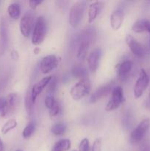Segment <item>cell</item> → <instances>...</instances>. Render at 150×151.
<instances>
[{
  "instance_id": "cell-9",
  "label": "cell",
  "mask_w": 150,
  "mask_h": 151,
  "mask_svg": "<svg viewBox=\"0 0 150 151\" xmlns=\"http://www.w3.org/2000/svg\"><path fill=\"white\" fill-rule=\"evenodd\" d=\"M58 58L54 55L45 56L40 62V69L43 74H48L57 67Z\"/></svg>"
},
{
  "instance_id": "cell-31",
  "label": "cell",
  "mask_w": 150,
  "mask_h": 151,
  "mask_svg": "<svg viewBox=\"0 0 150 151\" xmlns=\"http://www.w3.org/2000/svg\"><path fill=\"white\" fill-rule=\"evenodd\" d=\"M42 2V0H30L29 1V4L32 10H35Z\"/></svg>"
},
{
  "instance_id": "cell-32",
  "label": "cell",
  "mask_w": 150,
  "mask_h": 151,
  "mask_svg": "<svg viewBox=\"0 0 150 151\" xmlns=\"http://www.w3.org/2000/svg\"><path fill=\"white\" fill-rule=\"evenodd\" d=\"M5 106V98L4 97H0V112H2L3 109Z\"/></svg>"
},
{
  "instance_id": "cell-1",
  "label": "cell",
  "mask_w": 150,
  "mask_h": 151,
  "mask_svg": "<svg viewBox=\"0 0 150 151\" xmlns=\"http://www.w3.org/2000/svg\"><path fill=\"white\" fill-rule=\"evenodd\" d=\"M92 89L91 81L88 78L81 79L70 90V94L74 100H79L89 95Z\"/></svg>"
},
{
  "instance_id": "cell-11",
  "label": "cell",
  "mask_w": 150,
  "mask_h": 151,
  "mask_svg": "<svg viewBox=\"0 0 150 151\" xmlns=\"http://www.w3.org/2000/svg\"><path fill=\"white\" fill-rule=\"evenodd\" d=\"M19 101V97L17 94L11 93L9 94L5 98V106L1 112V116H7L11 114L16 109Z\"/></svg>"
},
{
  "instance_id": "cell-6",
  "label": "cell",
  "mask_w": 150,
  "mask_h": 151,
  "mask_svg": "<svg viewBox=\"0 0 150 151\" xmlns=\"http://www.w3.org/2000/svg\"><path fill=\"white\" fill-rule=\"evenodd\" d=\"M124 91L121 86H116L111 92V98L105 107L106 111H112L117 109L124 102Z\"/></svg>"
},
{
  "instance_id": "cell-24",
  "label": "cell",
  "mask_w": 150,
  "mask_h": 151,
  "mask_svg": "<svg viewBox=\"0 0 150 151\" xmlns=\"http://www.w3.org/2000/svg\"><path fill=\"white\" fill-rule=\"evenodd\" d=\"M66 131V125L64 123H57L51 128V131L54 135L61 136Z\"/></svg>"
},
{
  "instance_id": "cell-8",
  "label": "cell",
  "mask_w": 150,
  "mask_h": 151,
  "mask_svg": "<svg viewBox=\"0 0 150 151\" xmlns=\"http://www.w3.org/2000/svg\"><path fill=\"white\" fill-rule=\"evenodd\" d=\"M115 87H116L115 86V81H113L107 83L105 85L101 86V87L97 88V89L91 94L89 100L90 103H96L97 101L100 100L101 99L105 97L106 96H107L110 93L112 92V91H113V89Z\"/></svg>"
},
{
  "instance_id": "cell-28",
  "label": "cell",
  "mask_w": 150,
  "mask_h": 151,
  "mask_svg": "<svg viewBox=\"0 0 150 151\" xmlns=\"http://www.w3.org/2000/svg\"><path fill=\"white\" fill-rule=\"evenodd\" d=\"M89 140L87 138L83 139L79 143V151H89Z\"/></svg>"
},
{
  "instance_id": "cell-30",
  "label": "cell",
  "mask_w": 150,
  "mask_h": 151,
  "mask_svg": "<svg viewBox=\"0 0 150 151\" xmlns=\"http://www.w3.org/2000/svg\"><path fill=\"white\" fill-rule=\"evenodd\" d=\"M101 142L100 139H97L94 142L92 145L91 151H101Z\"/></svg>"
},
{
  "instance_id": "cell-13",
  "label": "cell",
  "mask_w": 150,
  "mask_h": 151,
  "mask_svg": "<svg viewBox=\"0 0 150 151\" xmlns=\"http://www.w3.org/2000/svg\"><path fill=\"white\" fill-rule=\"evenodd\" d=\"M51 79V76L44 77V78L38 81L37 83L32 86L31 89V96H32V100L34 103H35V100L38 98V95L43 91V90L48 86L49 83L50 82Z\"/></svg>"
},
{
  "instance_id": "cell-21",
  "label": "cell",
  "mask_w": 150,
  "mask_h": 151,
  "mask_svg": "<svg viewBox=\"0 0 150 151\" xmlns=\"http://www.w3.org/2000/svg\"><path fill=\"white\" fill-rule=\"evenodd\" d=\"M71 147V142L69 139H64L59 140L55 143L53 148L58 151H67Z\"/></svg>"
},
{
  "instance_id": "cell-10",
  "label": "cell",
  "mask_w": 150,
  "mask_h": 151,
  "mask_svg": "<svg viewBox=\"0 0 150 151\" xmlns=\"http://www.w3.org/2000/svg\"><path fill=\"white\" fill-rule=\"evenodd\" d=\"M126 43L129 47V50L138 58H144L146 55V50L144 48V46L138 43L132 35H126Z\"/></svg>"
},
{
  "instance_id": "cell-19",
  "label": "cell",
  "mask_w": 150,
  "mask_h": 151,
  "mask_svg": "<svg viewBox=\"0 0 150 151\" xmlns=\"http://www.w3.org/2000/svg\"><path fill=\"white\" fill-rule=\"evenodd\" d=\"M71 73L74 78H79L80 80L87 78V75H88V72L85 67L79 64L74 66Z\"/></svg>"
},
{
  "instance_id": "cell-35",
  "label": "cell",
  "mask_w": 150,
  "mask_h": 151,
  "mask_svg": "<svg viewBox=\"0 0 150 151\" xmlns=\"http://www.w3.org/2000/svg\"><path fill=\"white\" fill-rule=\"evenodd\" d=\"M4 150V145H3L2 140L0 138V151H3Z\"/></svg>"
},
{
  "instance_id": "cell-16",
  "label": "cell",
  "mask_w": 150,
  "mask_h": 151,
  "mask_svg": "<svg viewBox=\"0 0 150 151\" xmlns=\"http://www.w3.org/2000/svg\"><path fill=\"white\" fill-rule=\"evenodd\" d=\"M91 43L82 38H79V45H78L76 57L79 60H84L86 58L88 49Z\"/></svg>"
},
{
  "instance_id": "cell-23",
  "label": "cell",
  "mask_w": 150,
  "mask_h": 151,
  "mask_svg": "<svg viewBox=\"0 0 150 151\" xmlns=\"http://www.w3.org/2000/svg\"><path fill=\"white\" fill-rule=\"evenodd\" d=\"M17 121L15 119H9V120H7V122L4 123V125H3L2 128H1V134H4H4H7L9 131L14 129V128L17 126Z\"/></svg>"
},
{
  "instance_id": "cell-38",
  "label": "cell",
  "mask_w": 150,
  "mask_h": 151,
  "mask_svg": "<svg viewBox=\"0 0 150 151\" xmlns=\"http://www.w3.org/2000/svg\"><path fill=\"white\" fill-rule=\"evenodd\" d=\"M149 100H150V91H149Z\"/></svg>"
},
{
  "instance_id": "cell-25",
  "label": "cell",
  "mask_w": 150,
  "mask_h": 151,
  "mask_svg": "<svg viewBox=\"0 0 150 151\" xmlns=\"http://www.w3.org/2000/svg\"><path fill=\"white\" fill-rule=\"evenodd\" d=\"M35 130V125L34 123H29L26 125V127L24 129L23 132H22V137L25 139H29L31 136L32 135V134L34 133Z\"/></svg>"
},
{
  "instance_id": "cell-29",
  "label": "cell",
  "mask_w": 150,
  "mask_h": 151,
  "mask_svg": "<svg viewBox=\"0 0 150 151\" xmlns=\"http://www.w3.org/2000/svg\"><path fill=\"white\" fill-rule=\"evenodd\" d=\"M56 100H54V97L51 95H49L46 97L45 101H44V103H45V106L47 108V109L49 110L51 107L54 105V103H56Z\"/></svg>"
},
{
  "instance_id": "cell-34",
  "label": "cell",
  "mask_w": 150,
  "mask_h": 151,
  "mask_svg": "<svg viewBox=\"0 0 150 151\" xmlns=\"http://www.w3.org/2000/svg\"><path fill=\"white\" fill-rule=\"evenodd\" d=\"M141 151H150V146H144L141 148Z\"/></svg>"
},
{
  "instance_id": "cell-20",
  "label": "cell",
  "mask_w": 150,
  "mask_h": 151,
  "mask_svg": "<svg viewBox=\"0 0 150 151\" xmlns=\"http://www.w3.org/2000/svg\"><path fill=\"white\" fill-rule=\"evenodd\" d=\"M146 23L147 20H146V19L137 21L132 26V30L136 33L146 32Z\"/></svg>"
},
{
  "instance_id": "cell-15",
  "label": "cell",
  "mask_w": 150,
  "mask_h": 151,
  "mask_svg": "<svg viewBox=\"0 0 150 151\" xmlns=\"http://www.w3.org/2000/svg\"><path fill=\"white\" fill-rule=\"evenodd\" d=\"M103 8V3L101 1H95L90 4L88 8V23L94 22L97 16L99 15L100 12Z\"/></svg>"
},
{
  "instance_id": "cell-27",
  "label": "cell",
  "mask_w": 150,
  "mask_h": 151,
  "mask_svg": "<svg viewBox=\"0 0 150 151\" xmlns=\"http://www.w3.org/2000/svg\"><path fill=\"white\" fill-rule=\"evenodd\" d=\"M56 85H57V79H56L55 77H51V79L50 81V82L49 83L48 87H47V91L48 93L50 94H52L54 91H55L56 88Z\"/></svg>"
},
{
  "instance_id": "cell-14",
  "label": "cell",
  "mask_w": 150,
  "mask_h": 151,
  "mask_svg": "<svg viewBox=\"0 0 150 151\" xmlns=\"http://www.w3.org/2000/svg\"><path fill=\"white\" fill-rule=\"evenodd\" d=\"M124 15L120 10H116L113 11L110 15V25L113 30H119L121 27L124 22Z\"/></svg>"
},
{
  "instance_id": "cell-22",
  "label": "cell",
  "mask_w": 150,
  "mask_h": 151,
  "mask_svg": "<svg viewBox=\"0 0 150 151\" xmlns=\"http://www.w3.org/2000/svg\"><path fill=\"white\" fill-rule=\"evenodd\" d=\"M25 108H26V112H27V114L29 116H31L32 114V112H33V108H34V104L35 103L32 102V96H31V91H27L26 94V97H25Z\"/></svg>"
},
{
  "instance_id": "cell-37",
  "label": "cell",
  "mask_w": 150,
  "mask_h": 151,
  "mask_svg": "<svg viewBox=\"0 0 150 151\" xmlns=\"http://www.w3.org/2000/svg\"><path fill=\"white\" fill-rule=\"evenodd\" d=\"M16 151H22V150H20V149H19V150H16Z\"/></svg>"
},
{
  "instance_id": "cell-26",
  "label": "cell",
  "mask_w": 150,
  "mask_h": 151,
  "mask_svg": "<svg viewBox=\"0 0 150 151\" xmlns=\"http://www.w3.org/2000/svg\"><path fill=\"white\" fill-rule=\"evenodd\" d=\"M60 105H59V103H57V102H56V103H54V106L49 110V115L51 117H54V116H56L59 113H60Z\"/></svg>"
},
{
  "instance_id": "cell-4",
  "label": "cell",
  "mask_w": 150,
  "mask_h": 151,
  "mask_svg": "<svg viewBox=\"0 0 150 151\" xmlns=\"http://www.w3.org/2000/svg\"><path fill=\"white\" fill-rule=\"evenodd\" d=\"M150 128V119H144L138 124V126L132 131L129 140L133 144H136L144 139Z\"/></svg>"
},
{
  "instance_id": "cell-36",
  "label": "cell",
  "mask_w": 150,
  "mask_h": 151,
  "mask_svg": "<svg viewBox=\"0 0 150 151\" xmlns=\"http://www.w3.org/2000/svg\"><path fill=\"white\" fill-rule=\"evenodd\" d=\"M51 151H58V150H55V149L52 148V150H51Z\"/></svg>"
},
{
  "instance_id": "cell-12",
  "label": "cell",
  "mask_w": 150,
  "mask_h": 151,
  "mask_svg": "<svg viewBox=\"0 0 150 151\" xmlns=\"http://www.w3.org/2000/svg\"><path fill=\"white\" fill-rule=\"evenodd\" d=\"M102 51L101 48H96L91 52L88 57V69L91 72H96L99 65Z\"/></svg>"
},
{
  "instance_id": "cell-2",
  "label": "cell",
  "mask_w": 150,
  "mask_h": 151,
  "mask_svg": "<svg viewBox=\"0 0 150 151\" xmlns=\"http://www.w3.org/2000/svg\"><path fill=\"white\" fill-rule=\"evenodd\" d=\"M46 34V22L44 16L37 19L32 30V43L34 45H39L44 41Z\"/></svg>"
},
{
  "instance_id": "cell-18",
  "label": "cell",
  "mask_w": 150,
  "mask_h": 151,
  "mask_svg": "<svg viewBox=\"0 0 150 151\" xmlns=\"http://www.w3.org/2000/svg\"><path fill=\"white\" fill-rule=\"evenodd\" d=\"M7 13L9 16L14 20H17L21 15V7L18 3H12L8 6Z\"/></svg>"
},
{
  "instance_id": "cell-7",
  "label": "cell",
  "mask_w": 150,
  "mask_h": 151,
  "mask_svg": "<svg viewBox=\"0 0 150 151\" xmlns=\"http://www.w3.org/2000/svg\"><path fill=\"white\" fill-rule=\"evenodd\" d=\"M149 78L146 72L144 69H141L140 72L139 77L136 81V83L134 86V97L138 99L142 96L143 93L146 90L149 85Z\"/></svg>"
},
{
  "instance_id": "cell-17",
  "label": "cell",
  "mask_w": 150,
  "mask_h": 151,
  "mask_svg": "<svg viewBox=\"0 0 150 151\" xmlns=\"http://www.w3.org/2000/svg\"><path fill=\"white\" fill-rule=\"evenodd\" d=\"M133 63L131 60H124L118 66V75L121 80L126 78L128 74L132 70Z\"/></svg>"
},
{
  "instance_id": "cell-39",
  "label": "cell",
  "mask_w": 150,
  "mask_h": 151,
  "mask_svg": "<svg viewBox=\"0 0 150 151\" xmlns=\"http://www.w3.org/2000/svg\"><path fill=\"white\" fill-rule=\"evenodd\" d=\"M73 151H77V150H73Z\"/></svg>"
},
{
  "instance_id": "cell-33",
  "label": "cell",
  "mask_w": 150,
  "mask_h": 151,
  "mask_svg": "<svg viewBox=\"0 0 150 151\" xmlns=\"http://www.w3.org/2000/svg\"><path fill=\"white\" fill-rule=\"evenodd\" d=\"M146 32H149L150 34V21L147 20V23H146Z\"/></svg>"
},
{
  "instance_id": "cell-3",
  "label": "cell",
  "mask_w": 150,
  "mask_h": 151,
  "mask_svg": "<svg viewBox=\"0 0 150 151\" xmlns=\"http://www.w3.org/2000/svg\"><path fill=\"white\" fill-rule=\"evenodd\" d=\"M85 8V1H77L71 7L69 13V23L71 26L76 28L80 24L84 16Z\"/></svg>"
},
{
  "instance_id": "cell-5",
  "label": "cell",
  "mask_w": 150,
  "mask_h": 151,
  "mask_svg": "<svg viewBox=\"0 0 150 151\" xmlns=\"http://www.w3.org/2000/svg\"><path fill=\"white\" fill-rule=\"evenodd\" d=\"M34 13L26 11L20 20V31L24 37L28 38L34 28Z\"/></svg>"
}]
</instances>
